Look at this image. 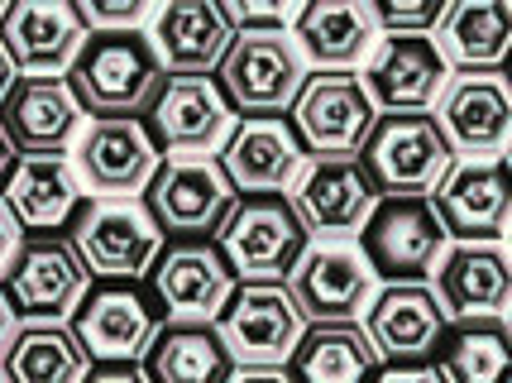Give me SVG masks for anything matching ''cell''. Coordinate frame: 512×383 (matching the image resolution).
<instances>
[{"label":"cell","instance_id":"9","mask_svg":"<svg viewBox=\"0 0 512 383\" xmlns=\"http://www.w3.org/2000/svg\"><path fill=\"white\" fill-rule=\"evenodd\" d=\"M235 369H288L307 336V316L288 283H240L216 321Z\"/></svg>","mask_w":512,"mask_h":383},{"label":"cell","instance_id":"37","mask_svg":"<svg viewBox=\"0 0 512 383\" xmlns=\"http://www.w3.org/2000/svg\"><path fill=\"white\" fill-rule=\"evenodd\" d=\"M87 383H149L139 364H96Z\"/></svg>","mask_w":512,"mask_h":383},{"label":"cell","instance_id":"35","mask_svg":"<svg viewBox=\"0 0 512 383\" xmlns=\"http://www.w3.org/2000/svg\"><path fill=\"white\" fill-rule=\"evenodd\" d=\"M235 34H288L302 5H254V0H221Z\"/></svg>","mask_w":512,"mask_h":383},{"label":"cell","instance_id":"15","mask_svg":"<svg viewBox=\"0 0 512 383\" xmlns=\"http://www.w3.org/2000/svg\"><path fill=\"white\" fill-rule=\"evenodd\" d=\"M288 288L312 326L355 321L374 302V269H369L364 249L350 240H312L302 264L292 269Z\"/></svg>","mask_w":512,"mask_h":383},{"label":"cell","instance_id":"43","mask_svg":"<svg viewBox=\"0 0 512 383\" xmlns=\"http://www.w3.org/2000/svg\"><path fill=\"white\" fill-rule=\"evenodd\" d=\"M503 82L512 87V53H508V63H503Z\"/></svg>","mask_w":512,"mask_h":383},{"label":"cell","instance_id":"1","mask_svg":"<svg viewBox=\"0 0 512 383\" xmlns=\"http://www.w3.org/2000/svg\"><path fill=\"white\" fill-rule=\"evenodd\" d=\"M67 82L91 120H139L149 115L168 72L149 29H101L82 44Z\"/></svg>","mask_w":512,"mask_h":383},{"label":"cell","instance_id":"27","mask_svg":"<svg viewBox=\"0 0 512 383\" xmlns=\"http://www.w3.org/2000/svg\"><path fill=\"white\" fill-rule=\"evenodd\" d=\"M379 34L374 5L364 0H307L292 24V39L316 72H350Z\"/></svg>","mask_w":512,"mask_h":383},{"label":"cell","instance_id":"14","mask_svg":"<svg viewBox=\"0 0 512 383\" xmlns=\"http://www.w3.org/2000/svg\"><path fill=\"white\" fill-rule=\"evenodd\" d=\"M168 326L163 307H154L134 283H101L72 316V331L87 345L91 364H144L149 345Z\"/></svg>","mask_w":512,"mask_h":383},{"label":"cell","instance_id":"20","mask_svg":"<svg viewBox=\"0 0 512 383\" xmlns=\"http://www.w3.org/2000/svg\"><path fill=\"white\" fill-rule=\"evenodd\" d=\"M77 173L101 197H139L163 168V149L144 120H91L77 139Z\"/></svg>","mask_w":512,"mask_h":383},{"label":"cell","instance_id":"17","mask_svg":"<svg viewBox=\"0 0 512 383\" xmlns=\"http://www.w3.org/2000/svg\"><path fill=\"white\" fill-rule=\"evenodd\" d=\"M149 135L163 158L173 154H216L235 135V111L216 77H168L149 106Z\"/></svg>","mask_w":512,"mask_h":383},{"label":"cell","instance_id":"26","mask_svg":"<svg viewBox=\"0 0 512 383\" xmlns=\"http://www.w3.org/2000/svg\"><path fill=\"white\" fill-rule=\"evenodd\" d=\"M431 288L450 321H493L512 312V254L503 245H450Z\"/></svg>","mask_w":512,"mask_h":383},{"label":"cell","instance_id":"40","mask_svg":"<svg viewBox=\"0 0 512 383\" xmlns=\"http://www.w3.org/2000/svg\"><path fill=\"white\" fill-rule=\"evenodd\" d=\"M15 82H20V72H15L10 53H5V44H0V106H5V96L15 91Z\"/></svg>","mask_w":512,"mask_h":383},{"label":"cell","instance_id":"29","mask_svg":"<svg viewBox=\"0 0 512 383\" xmlns=\"http://www.w3.org/2000/svg\"><path fill=\"white\" fill-rule=\"evenodd\" d=\"M436 48L455 72H498L512 53V5L508 0H455Z\"/></svg>","mask_w":512,"mask_h":383},{"label":"cell","instance_id":"16","mask_svg":"<svg viewBox=\"0 0 512 383\" xmlns=\"http://www.w3.org/2000/svg\"><path fill=\"white\" fill-rule=\"evenodd\" d=\"M91 29L67 0H10L0 20V44L20 77H67Z\"/></svg>","mask_w":512,"mask_h":383},{"label":"cell","instance_id":"34","mask_svg":"<svg viewBox=\"0 0 512 383\" xmlns=\"http://www.w3.org/2000/svg\"><path fill=\"white\" fill-rule=\"evenodd\" d=\"M77 15L91 34L101 29H144L154 15V0H77Z\"/></svg>","mask_w":512,"mask_h":383},{"label":"cell","instance_id":"45","mask_svg":"<svg viewBox=\"0 0 512 383\" xmlns=\"http://www.w3.org/2000/svg\"><path fill=\"white\" fill-rule=\"evenodd\" d=\"M503 158H508V163H512V144H508V154H503Z\"/></svg>","mask_w":512,"mask_h":383},{"label":"cell","instance_id":"8","mask_svg":"<svg viewBox=\"0 0 512 383\" xmlns=\"http://www.w3.org/2000/svg\"><path fill=\"white\" fill-rule=\"evenodd\" d=\"M359 163L383 197H436V187L460 163L436 115H379Z\"/></svg>","mask_w":512,"mask_h":383},{"label":"cell","instance_id":"31","mask_svg":"<svg viewBox=\"0 0 512 383\" xmlns=\"http://www.w3.org/2000/svg\"><path fill=\"white\" fill-rule=\"evenodd\" d=\"M5 383H87L91 355L72 326H20L0 350Z\"/></svg>","mask_w":512,"mask_h":383},{"label":"cell","instance_id":"13","mask_svg":"<svg viewBox=\"0 0 512 383\" xmlns=\"http://www.w3.org/2000/svg\"><path fill=\"white\" fill-rule=\"evenodd\" d=\"M431 202L455 245H498V235H512V163L460 158Z\"/></svg>","mask_w":512,"mask_h":383},{"label":"cell","instance_id":"5","mask_svg":"<svg viewBox=\"0 0 512 383\" xmlns=\"http://www.w3.org/2000/svg\"><path fill=\"white\" fill-rule=\"evenodd\" d=\"M72 245L87 259L91 278L139 283L154 273L158 254H163V230L149 216V206L134 197H96L82 206L72 226Z\"/></svg>","mask_w":512,"mask_h":383},{"label":"cell","instance_id":"44","mask_svg":"<svg viewBox=\"0 0 512 383\" xmlns=\"http://www.w3.org/2000/svg\"><path fill=\"white\" fill-rule=\"evenodd\" d=\"M5 10H10V5H5V0H0V20H5Z\"/></svg>","mask_w":512,"mask_h":383},{"label":"cell","instance_id":"32","mask_svg":"<svg viewBox=\"0 0 512 383\" xmlns=\"http://www.w3.org/2000/svg\"><path fill=\"white\" fill-rule=\"evenodd\" d=\"M441 383H512V331L493 321H450L446 345L436 350Z\"/></svg>","mask_w":512,"mask_h":383},{"label":"cell","instance_id":"38","mask_svg":"<svg viewBox=\"0 0 512 383\" xmlns=\"http://www.w3.org/2000/svg\"><path fill=\"white\" fill-rule=\"evenodd\" d=\"M20 235L24 230L15 226V216L5 211V202H0V273H5V264L15 259V249H20Z\"/></svg>","mask_w":512,"mask_h":383},{"label":"cell","instance_id":"24","mask_svg":"<svg viewBox=\"0 0 512 383\" xmlns=\"http://www.w3.org/2000/svg\"><path fill=\"white\" fill-rule=\"evenodd\" d=\"M163 72L168 77H211L221 72L225 53L235 48V24L225 20L221 0H168L149 24Z\"/></svg>","mask_w":512,"mask_h":383},{"label":"cell","instance_id":"39","mask_svg":"<svg viewBox=\"0 0 512 383\" xmlns=\"http://www.w3.org/2000/svg\"><path fill=\"white\" fill-rule=\"evenodd\" d=\"M230 383H292L288 369H235Z\"/></svg>","mask_w":512,"mask_h":383},{"label":"cell","instance_id":"41","mask_svg":"<svg viewBox=\"0 0 512 383\" xmlns=\"http://www.w3.org/2000/svg\"><path fill=\"white\" fill-rule=\"evenodd\" d=\"M15 144H10V139H5V130H0V187H5V178H10V168H15Z\"/></svg>","mask_w":512,"mask_h":383},{"label":"cell","instance_id":"36","mask_svg":"<svg viewBox=\"0 0 512 383\" xmlns=\"http://www.w3.org/2000/svg\"><path fill=\"white\" fill-rule=\"evenodd\" d=\"M379 383H441L436 364H388Z\"/></svg>","mask_w":512,"mask_h":383},{"label":"cell","instance_id":"6","mask_svg":"<svg viewBox=\"0 0 512 383\" xmlns=\"http://www.w3.org/2000/svg\"><path fill=\"white\" fill-rule=\"evenodd\" d=\"M307 58L292 34H240L235 48L225 53L221 82L230 111L240 120H254V115H292L297 96L307 87Z\"/></svg>","mask_w":512,"mask_h":383},{"label":"cell","instance_id":"12","mask_svg":"<svg viewBox=\"0 0 512 383\" xmlns=\"http://www.w3.org/2000/svg\"><path fill=\"white\" fill-rule=\"evenodd\" d=\"M379 115H426L441 106L450 87V63L441 58L436 39H412V34H388L369 53L359 72Z\"/></svg>","mask_w":512,"mask_h":383},{"label":"cell","instance_id":"23","mask_svg":"<svg viewBox=\"0 0 512 383\" xmlns=\"http://www.w3.org/2000/svg\"><path fill=\"white\" fill-rule=\"evenodd\" d=\"M82 187L87 182L67 154H20L0 187V202L24 235H58L72 216H82Z\"/></svg>","mask_w":512,"mask_h":383},{"label":"cell","instance_id":"42","mask_svg":"<svg viewBox=\"0 0 512 383\" xmlns=\"http://www.w3.org/2000/svg\"><path fill=\"white\" fill-rule=\"evenodd\" d=\"M10 336H15V312H10V302H5V293H0V350L10 345Z\"/></svg>","mask_w":512,"mask_h":383},{"label":"cell","instance_id":"30","mask_svg":"<svg viewBox=\"0 0 512 383\" xmlns=\"http://www.w3.org/2000/svg\"><path fill=\"white\" fill-rule=\"evenodd\" d=\"M144 379L149 383H230L235 360L225 350V336L216 326H178L168 321L144 355Z\"/></svg>","mask_w":512,"mask_h":383},{"label":"cell","instance_id":"21","mask_svg":"<svg viewBox=\"0 0 512 383\" xmlns=\"http://www.w3.org/2000/svg\"><path fill=\"white\" fill-rule=\"evenodd\" d=\"M364 331L374 340L383 364H426L450 336V316L436 288L426 283H393L364 312Z\"/></svg>","mask_w":512,"mask_h":383},{"label":"cell","instance_id":"18","mask_svg":"<svg viewBox=\"0 0 512 383\" xmlns=\"http://www.w3.org/2000/svg\"><path fill=\"white\" fill-rule=\"evenodd\" d=\"M288 197L302 211L307 230L321 235V240L359 235V230L369 226L374 206L383 202L379 182L369 178V168L359 158H312Z\"/></svg>","mask_w":512,"mask_h":383},{"label":"cell","instance_id":"7","mask_svg":"<svg viewBox=\"0 0 512 383\" xmlns=\"http://www.w3.org/2000/svg\"><path fill=\"white\" fill-rule=\"evenodd\" d=\"M240 202L235 182L225 178L221 158L206 154H173L163 158V168L154 173L149 192H144V206L158 221L163 240H216V230L225 226L230 206Z\"/></svg>","mask_w":512,"mask_h":383},{"label":"cell","instance_id":"46","mask_svg":"<svg viewBox=\"0 0 512 383\" xmlns=\"http://www.w3.org/2000/svg\"><path fill=\"white\" fill-rule=\"evenodd\" d=\"M508 331H512V312H508Z\"/></svg>","mask_w":512,"mask_h":383},{"label":"cell","instance_id":"2","mask_svg":"<svg viewBox=\"0 0 512 383\" xmlns=\"http://www.w3.org/2000/svg\"><path fill=\"white\" fill-rule=\"evenodd\" d=\"M307 245H312V230L288 192L240 197L230 206L225 226L216 230V249L240 283H288Z\"/></svg>","mask_w":512,"mask_h":383},{"label":"cell","instance_id":"11","mask_svg":"<svg viewBox=\"0 0 512 383\" xmlns=\"http://www.w3.org/2000/svg\"><path fill=\"white\" fill-rule=\"evenodd\" d=\"M154 297L168 321L178 326H216L240 288L216 240H178L158 254L154 264Z\"/></svg>","mask_w":512,"mask_h":383},{"label":"cell","instance_id":"10","mask_svg":"<svg viewBox=\"0 0 512 383\" xmlns=\"http://www.w3.org/2000/svg\"><path fill=\"white\" fill-rule=\"evenodd\" d=\"M288 120L307 158H359L379 125V111L359 72H312Z\"/></svg>","mask_w":512,"mask_h":383},{"label":"cell","instance_id":"33","mask_svg":"<svg viewBox=\"0 0 512 383\" xmlns=\"http://www.w3.org/2000/svg\"><path fill=\"white\" fill-rule=\"evenodd\" d=\"M450 15V0H374L379 34H412V39H436Z\"/></svg>","mask_w":512,"mask_h":383},{"label":"cell","instance_id":"3","mask_svg":"<svg viewBox=\"0 0 512 383\" xmlns=\"http://www.w3.org/2000/svg\"><path fill=\"white\" fill-rule=\"evenodd\" d=\"M0 293L24 326H67L91 293V269L63 235H24L0 273Z\"/></svg>","mask_w":512,"mask_h":383},{"label":"cell","instance_id":"25","mask_svg":"<svg viewBox=\"0 0 512 383\" xmlns=\"http://www.w3.org/2000/svg\"><path fill=\"white\" fill-rule=\"evenodd\" d=\"M82 101L67 77H20L0 106V130L15 154H63L82 130Z\"/></svg>","mask_w":512,"mask_h":383},{"label":"cell","instance_id":"4","mask_svg":"<svg viewBox=\"0 0 512 383\" xmlns=\"http://www.w3.org/2000/svg\"><path fill=\"white\" fill-rule=\"evenodd\" d=\"M450 245L455 240L431 197H383L369 226L359 230V249H364L374 278H383L388 288L436 278Z\"/></svg>","mask_w":512,"mask_h":383},{"label":"cell","instance_id":"22","mask_svg":"<svg viewBox=\"0 0 512 383\" xmlns=\"http://www.w3.org/2000/svg\"><path fill=\"white\" fill-rule=\"evenodd\" d=\"M221 168L240 197L288 192L307 173V149L288 115H254V120H240L235 135L225 139Z\"/></svg>","mask_w":512,"mask_h":383},{"label":"cell","instance_id":"19","mask_svg":"<svg viewBox=\"0 0 512 383\" xmlns=\"http://www.w3.org/2000/svg\"><path fill=\"white\" fill-rule=\"evenodd\" d=\"M436 125L455 158H503L512 144V87L498 72H455Z\"/></svg>","mask_w":512,"mask_h":383},{"label":"cell","instance_id":"28","mask_svg":"<svg viewBox=\"0 0 512 383\" xmlns=\"http://www.w3.org/2000/svg\"><path fill=\"white\" fill-rule=\"evenodd\" d=\"M383 355L374 350L359 321H326L307 326V336L288 360L292 383H379Z\"/></svg>","mask_w":512,"mask_h":383},{"label":"cell","instance_id":"47","mask_svg":"<svg viewBox=\"0 0 512 383\" xmlns=\"http://www.w3.org/2000/svg\"><path fill=\"white\" fill-rule=\"evenodd\" d=\"M0 383H5V374H0Z\"/></svg>","mask_w":512,"mask_h":383}]
</instances>
